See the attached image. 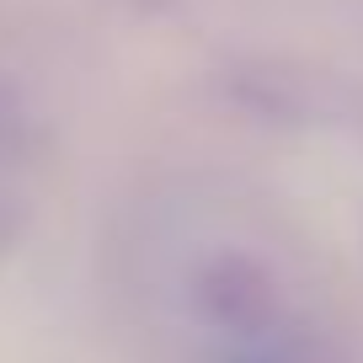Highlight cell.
I'll return each instance as SVG.
<instances>
[{"label":"cell","mask_w":363,"mask_h":363,"mask_svg":"<svg viewBox=\"0 0 363 363\" xmlns=\"http://www.w3.org/2000/svg\"><path fill=\"white\" fill-rule=\"evenodd\" d=\"M198 315L208 320V331L219 337L214 358H246V352H305L294 331L284 294L272 284V272L262 262L240 257V251H219L214 262H203L193 278Z\"/></svg>","instance_id":"obj_1"},{"label":"cell","mask_w":363,"mask_h":363,"mask_svg":"<svg viewBox=\"0 0 363 363\" xmlns=\"http://www.w3.org/2000/svg\"><path fill=\"white\" fill-rule=\"evenodd\" d=\"M22 160H27V118L11 91H0V214L11 208V187H16Z\"/></svg>","instance_id":"obj_2"}]
</instances>
